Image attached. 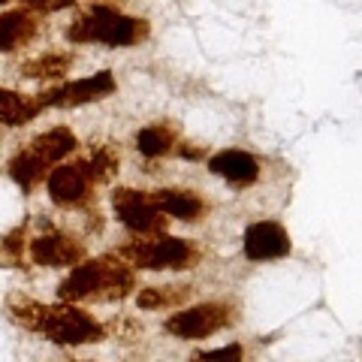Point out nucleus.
Wrapping results in <instances>:
<instances>
[{
    "label": "nucleus",
    "instance_id": "obj_1",
    "mask_svg": "<svg viewBox=\"0 0 362 362\" xmlns=\"http://www.w3.org/2000/svg\"><path fill=\"white\" fill-rule=\"evenodd\" d=\"M9 314L16 317L21 326L40 332L42 338H49L52 344H90L103 338V326H100L94 317L85 314L76 305H37V302H13L9 305Z\"/></svg>",
    "mask_w": 362,
    "mask_h": 362
},
{
    "label": "nucleus",
    "instance_id": "obj_16",
    "mask_svg": "<svg viewBox=\"0 0 362 362\" xmlns=\"http://www.w3.org/2000/svg\"><path fill=\"white\" fill-rule=\"evenodd\" d=\"M45 169H49V166H45L40 157L33 154V151H28V148L18 151L13 160H9V175H13V181H16L21 190H30L37 181H42L45 178Z\"/></svg>",
    "mask_w": 362,
    "mask_h": 362
},
{
    "label": "nucleus",
    "instance_id": "obj_11",
    "mask_svg": "<svg viewBox=\"0 0 362 362\" xmlns=\"http://www.w3.org/2000/svg\"><path fill=\"white\" fill-rule=\"evenodd\" d=\"M209 169L214 175L226 178L235 187H247L259 178V163L247 151H221L209 160Z\"/></svg>",
    "mask_w": 362,
    "mask_h": 362
},
{
    "label": "nucleus",
    "instance_id": "obj_2",
    "mask_svg": "<svg viewBox=\"0 0 362 362\" xmlns=\"http://www.w3.org/2000/svg\"><path fill=\"white\" fill-rule=\"evenodd\" d=\"M66 37L73 42H106L121 49V45H136L142 37H148V25H142L139 18L121 16L115 9L97 6L82 21H76Z\"/></svg>",
    "mask_w": 362,
    "mask_h": 362
},
{
    "label": "nucleus",
    "instance_id": "obj_3",
    "mask_svg": "<svg viewBox=\"0 0 362 362\" xmlns=\"http://www.w3.org/2000/svg\"><path fill=\"white\" fill-rule=\"evenodd\" d=\"M121 257L130 259L139 269L163 272V269H187L197 259V251L185 239L175 235H160L154 242H133L127 247H121Z\"/></svg>",
    "mask_w": 362,
    "mask_h": 362
},
{
    "label": "nucleus",
    "instance_id": "obj_5",
    "mask_svg": "<svg viewBox=\"0 0 362 362\" xmlns=\"http://www.w3.org/2000/svg\"><path fill=\"white\" fill-rule=\"evenodd\" d=\"M115 90V76L112 73H94L88 78H76L70 85H61L49 90V94H40L37 97V106H54V109H76V106H85V103H94V100H103Z\"/></svg>",
    "mask_w": 362,
    "mask_h": 362
},
{
    "label": "nucleus",
    "instance_id": "obj_19",
    "mask_svg": "<svg viewBox=\"0 0 362 362\" xmlns=\"http://www.w3.org/2000/svg\"><path fill=\"white\" fill-rule=\"evenodd\" d=\"M175 145V136L166 127H142L136 133V148H139L145 157H160Z\"/></svg>",
    "mask_w": 362,
    "mask_h": 362
},
{
    "label": "nucleus",
    "instance_id": "obj_18",
    "mask_svg": "<svg viewBox=\"0 0 362 362\" xmlns=\"http://www.w3.org/2000/svg\"><path fill=\"white\" fill-rule=\"evenodd\" d=\"M73 58L70 54H40V58H33L30 64H25V76L30 78H61L66 76V70H70Z\"/></svg>",
    "mask_w": 362,
    "mask_h": 362
},
{
    "label": "nucleus",
    "instance_id": "obj_6",
    "mask_svg": "<svg viewBox=\"0 0 362 362\" xmlns=\"http://www.w3.org/2000/svg\"><path fill=\"white\" fill-rule=\"evenodd\" d=\"M112 206H115V214L121 218V223L133 233H157L160 230V214H157L148 199H145L142 190H133V187H118L112 194Z\"/></svg>",
    "mask_w": 362,
    "mask_h": 362
},
{
    "label": "nucleus",
    "instance_id": "obj_20",
    "mask_svg": "<svg viewBox=\"0 0 362 362\" xmlns=\"http://www.w3.org/2000/svg\"><path fill=\"white\" fill-rule=\"evenodd\" d=\"M115 169H118V154L112 148H97L94 160H90V166H88V175L97 178V181H109L112 175H115Z\"/></svg>",
    "mask_w": 362,
    "mask_h": 362
},
{
    "label": "nucleus",
    "instance_id": "obj_12",
    "mask_svg": "<svg viewBox=\"0 0 362 362\" xmlns=\"http://www.w3.org/2000/svg\"><path fill=\"white\" fill-rule=\"evenodd\" d=\"M145 199L157 214H169L178 221H199V214L206 211L202 199L190 190H151Z\"/></svg>",
    "mask_w": 362,
    "mask_h": 362
},
{
    "label": "nucleus",
    "instance_id": "obj_15",
    "mask_svg": "<svg viewBox=\"0 0 362 362\" xmlns=\"http://www.w3.org/2000/svg\"><path fill=\"white\" fill-rule=\"evenodd\" d=\"M33 37V18L25 9L0 16V52H16L21 42H28Z\"/></svg>",
    "mask_w": 362,
    "mask_h": 362
},
{
    "label": "nucleus",
    "instance_id": "obj_22",
    "mask_svg": "<svg viewBox=\"0 0 362 362\" xmlns=\"http://www.w3.org/2000/svg\"><path fill=\"white\" fill-rule=\"evenodd\" d=\"M30 9H40V13H58V9L73 6L76 0H25Z\"/></svg>",
    "mask_w": 362,
    "mask_h": 362
},
{
    "label": "nucleus",
    "instance_id": "obj_4",
    "mask_svg": "<svg viewBox=\"0 0 362 362\" xmlns=\"http://www.w3.org/2000/svg\"><path fill=\"white\" fill-rule=\"evenodd\" d=\"M230 320H233L230 305L202 302V305H194V308H185V311H178L173 317H166L163 329L169 335L181 338V341H199V338H209L211 332L223 329Z\"/></svg>",
    "mask_w": 362,
    "mask_h": 362
},
{
    "label": "nucleus",
    "instance_id": "obj_10",
    "mask_svg": "<svg viewBox=\"0 0 362 362\" xmlns=\"http://www.w3.org/2000/svg\"><path fill=\"white\" fill-rule=\"evenodd\" d=\"M103 272H106V259H88V263H78L58 284L61 302H78V299H88V296L97 299L100 287H103Z\"/></svg>",
    "mask_w": 362,
    "mask_h": 362
},
{
    "label": "nucleus",
    "instance_id": "obj_9",
    "mask_svg": "<svg viewBox=\"0 0 362 362\" xmlns=\"http://www.w3.org/2000/svg\"><path fill=\"white\" fill-rule=\"evenodd\" d=\"M85 257L82 245L66 239V235L58 233H49V235H40V239L30 242V259L37 266H52V269H61V266H78V259Z\"/></svg>",
    "mask_w": 362,
    "mask_h": 362
},
{
    "label": "nucleus",
    "instance_id": "obj_23",
    "mask_svg": "<svg viewBox=\"0 0 362 362\" xmlns=\"http://www.w3.org/2000/svg\"><path fill=\"white\" fill-rule=\"evenodd\" d=\"M4 4H9V0H0V6H4Z\"/></svg>",
    "mask_w": 362,
    "mask_h": 362
},
{
    "label": "nucleus",
    "instance_id": "obj_17",
    "mask_svg": "<svg viewBox=\"0 0 362 362\" xmlns=\"http://www.w3.org/2000/svg\"><path fill=\"white\" fill-rule=\"evenodd\" d=\"M187 296H190L187 287H145L139 296H136V305L154 311V308H169V305L185 302Z\"/></svg>",
    "mask_w": 362,
    "mask_h": 362
},
{
    "label": "nucleus",
    "instance_id": "obj_13",
    "mask_svg": "<svg viewBox=\"0 0 362 362\" xmlns=\"http://www.w3.org/2000/svg\"><path fill=\"white\" fill-rule=\"evenodd\" d=\"M76 145H78V142H76V136L66 130V127H52V130L40 133L37 139L30 142V148H28V151H33L45 166H49V163L64 160L66 154H73V151H76Z\"/></svg>",
    "mask_w": 362,
    "mask_h": 362
},
{
    "label": "nucleus",
    "instance_id": "obj_8",
    "mask_svg": "<svg viewBox=\"0 0 362 362\" xmlns=\"http://www.w3.org/2000/svg\"><path fill=\"white\" fill-rule=\"evenodd\" d=\"M88 185H90V175H88V166L85 163H64L58 169H52L49 175V197L54 206H78L85 197H88Z\"/></svg>",
    "mask_w": 362,
    "mask_h": 362
},
{
    "label": "nucleus",
    "instance_id": "obj_21",
    "mask_svg": "<svg viewBox=\"0 0 362 362\" xmlns=\"http://www.w3.org/2000/svg\"><path fill=\"white\" fill-rule=\"evenodd\" d=\"M190 362H245V347L242 344H226V347H218V350H206V354H199Z\"/></svg>",
    "mask_w": 362,
    "mask_h": 362
},
{
    "label": "nucleus",
    "instance_id": "obj_7",
    "mask_svg": "<svg viewBox=\"0 0 362 362\" xmlns=\"http://www.w3.org/2000/svg\"><path fill=\"white\" fill-rule=\"evenodd\" d=\"M290 254V235L281 223L275 221H259L251 223L245 233V257L247 259H278V257H287Z\"/></svg>",
    "mask_w": 362,
    "mask_h": 362
},
{
    "label": "nucleus",
    "instance_id": "obj_14",
    "mask_svg": "<svg viewBox=\"0 0 362 362\" xmlns=\"http://www.w3.org/2000/svg\"><path fill=\"white\" fill-rule=\"evenodd\" d=\"M40 112L42 109L37 106V100L18 94V90L0 88V124H4V127H21V124H28L33 115H40Z\"/></svg>",
    "mask_w": 362,
    "mask_h": 362
}]
</instances>
